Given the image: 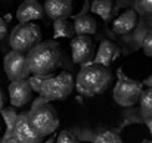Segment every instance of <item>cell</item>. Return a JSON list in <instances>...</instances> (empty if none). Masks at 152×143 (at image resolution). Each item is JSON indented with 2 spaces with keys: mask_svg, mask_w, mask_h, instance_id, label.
<instances>
[{
  "mask_svg": "<svg viewBox=\"0 0 152 143\" xmlns=\"http://www.w3.org/2000/svg\"><path fill=\"white\" fill-rule=\"evenodd\" d=\"M25 59L30 74L48 77L61 66L62 50L58 43H55L53 40H48L31 49L28 55H25Z\"/></svg>",
  "mask_w": 152,
  "mask_h": 143,
  "instance_id": "obj_1",
  "label": "cell"
},
{
  "mask_svg": "<svg viewBox=\"0 0 152 143\" xmlns=\"http://www.w3.org/2000/svg\"><path fill=\"white\" fill-rule=\"evenodd\" d=\"M112 80L109 68H105L96 63H86L81 66L77 75V90L86 96H95L108 90Z\"/></svg>",
  "mask_w": 152,
  "mask_h": 143,
  "instance_id": "obj_2",
  "label": "cell"
},
{
  "mask_svg": "<svg viewBox=\"0 0 152 143\" xmlns=\"http://www.w3.org/2000/svg\"><path fill=\"white\" fill-rule=\"evenodd\" d=\"M42 43V31L37 24H18L9 37V45L13 52H30Z\"/></svg>",
  "mask_w": 152,
  "mask_h": 143,
  "instance_id": "obj_3",
  "label": "cell"
},
{
  "mask_svg": "<svg viewBox=\"0 0 152 143\" xmlns=\"http://www.w3.org/2000/svg\"><path fill=\"white\" fill-rule=\"evenodd\" d=\"M28 120H30V124L33 125V128L42 137L52 134L59 127L58 112L48 102H43L40 105H36L34 109L30 112Z\"/></svg>",
  "mask_w": 152,
  "mask_h": 143,
  "instance_id": "obj_4",
  "label": "cell"
},
{
  "mask_svg": "<svg viewBox=\"0 0 152 143\" xmlns=\"http://www.w3.org/2000/svg\"><path fill=\"white\" fill-rule=\"evenodd\" d=\"M74 90V78L69 72L62 71L56 77H49L40 89L43 100H64Z\"/></svg>",
  "mask_w": 152,
  "mask_h": 143,
  "instance_id": "obj_5",
  "label": "cell"
},
{
  "mask_svg": "<svg viewBox=\"0 0 152 143\" xmlns=\"http://www.w3.org/2000/svg\"><path fill=\"white\" fill-rule=\"evenodd\" d=\"M143 92V86L140 81L132 80L123 74L121 69H118V81L114 87V100L120 106H133L139 102L140 95Z\"/></svg>",
  "mask_w": 152,
  "mask_h": 143,
  "instance_id": "obj_6",
  "label": "cell"
},
{
  "mask_svg": "<svg viewBox=\"0 0 152 143\" xmlns=\"http://www.w3.org/2000/svg\"><path fill=\"white\" fill-rule=\"evenodd\" d=\"M3 66L7 78L10 81H19V80H27L30 77V69L27 65V59L24 53L18 52H9L4 59H3Z\"/></svg>",
  "mask_w": 152,
  "mask_h": 143,
  "instance_id": "obj_7",
  "label": "cell"
},
{
  "mask_svg": "<svg viewBox=\"0 0 152 143\" xmlns=\"http://www.w3.org/2000/svg\"><path fill=\"white\" fill-rule=\"evenodd\" d=\"M71 53L74 63H90L95 58V42L89 36H75L71 40Z\"/></svg>",
  "mask_w": 152,
  "mask_h": 143,
  "instance_id": "obj_8",
  "label": "cell"
},
{
  "mask_svg": "<svg viewBox=\"0 0 152 143\" xmlns=\"http://www.w3.org/2000/svg\"><path fill=\"white\" fill-rule=\"evenodd\" d=\"M12 137L19 143H42L45 139L33 128L28 115H18L12 130Z\"/></svg>",
  "mask_w": 152,
  "mask_h": 143,
  "instance_id": "obj_9",
  "label": "cell"
},
{
  "mask_svg": "<svg viewBox=\"0 0 152 143\" xmlns=\"http://www.w3.org/2000/svg\"><path fill=\"white\" fill-rule=\"evenodd\" d=\"M43 15V4H40L37 0H25L16 10V19L19 21V24H34V21L42 19Z\"/></svg>",
  "mask_w": 152,
  "mask_h": 143,
  "instance_id": "obj_10",
  "label": "cell"
},
{
  "mask_svg": "<svg viewBox=\"0 0 152 143\" xmlns=\"http://www.w3.org/2000/svg\"><path fill=\"white\" fill-rule=\"evenodd\" d=\"M9 100L12 106H24L27 105L31 97H33V90L28 84L27 80H19V81H10L9 84Z\"/></svg>",
  "mask_w": 152,
  "mask_h": 143,
  "instance_id": "obj_11",
  "label": "cell"
},
{
  "mask_svg": "<svg viewBox=\"0 0 152 143\" xmlns=\"http://www.w3.org/2000/svg\"><path fill=\"white\" fill-rule=\"evenodd\" d=\"M121 50L120 47L111 42V40H103L99 47H98V52L95 53V58L92 61V63H96V65H102L105 68L111 66V63L120 56Z\"/></svg>",
  "mask_w": 152,
  "mask_h": 143,
  "instance_id": "obj_12",
  "label": "cell"
},
{
  "mask_svg": "<svg viewBox=\"0 0 152 143\" xmlns=\"http://www.w3.org/2000/svg\"><path fill=\"white\" fill-rule=\"evenodd\" d=\"M43 9H45V13L53 21L68 19L72 15V1L71 0H48L45 1Z\"/></svg>",
  "mask_w": 152,
  "mask_h": 143,
  "instance_id": "obj_13",
  "label": "cell"
},
{
  "mask_svg": "<svg viewBox=\"0 0 152 143\" xmlns=\"http://www.w3.org/2000/svg\"><path fill=\"white\" fill-rule=\"evenodd\" d=\"M139 24V15L134 9H129L117 16L112 22V31L115 34H127L133 31Z\"/></svg>",
  "mask_w": 152,
  "mask_h": 143,
  "instance_id": "obj_14",
  "label": "cell"
},
{
  "mask_svg": "<svg viewBox=\"0 0 152 143\" xmlns=\"http://www.w3.org/2000/svg\"><path fill=\"white\" fill-rule=\"evenodd\" d=\"M72 27H74V34L75 36H92L96 33L98 30V24H96V19L90 15H78L74 18V22H72Z\"/></svg>",
  "mask_w": 152,
  "mask_h": 143,
  "instance_id": "obj_15",
  "label": "cell"
},
{
  "mask_svg": "<svg viewBox=\"0 0 152 143\" xmlns=\"http://www.w3.org/2000/svg\"><path fill=\"white\" fill-rule=\"evenodd\" d=\"M90 10L99 15L105 22H109L111 19H114V15H115V7L111 0H95L92 3Z\"/></svg>",
  "mask_w": 152,
  "mask_h": 143,
  "instance_id": "obj_16",
  "label": "cell"
},
{
  "mask_svg": "<svg viewBox=\"0 0 152 143\" xmlns=\"http://www.w3.org/2000/svg\"><path fill=\"white\" fill-rule=\"evenodd\" d=\"M74 27L68 19H56L53 21V39H74Z\"/></svg>",
  "mask_w": 152,
  "mask_h": 143,
  "instance_id": "obj_17",
  "label": "cell"
},
{
  "mask_svg": "<svg viewBox=\"0 0 152 143\" xmlns=\"http://www.w3.org/2000/svg\"><path fill=\"white\" fill-rule=\"evenodd\" d=\"M139 103H140L142 114L148 118H152V89H146L142 92Z\"/></svg>",
  "mask_w": 152,
  "mask_h": 143,
  "instance_id": "obj_18",
  "label": "cell"
},
{
  "mask_svg": "<svg viewBox=\"0 0 152 143\" xmlns=\"http://www.w3.org/2000/svg\"><path fill=\"white\" fill-rule=\"evenodd\" d=\"M1 115H3V118H4L6 124H7L6 139H9V137H12V130H13V125H15V123H16L18 115H16L13 111H10V109H1Z\"/></svg>",
  "mask_w": 152,
  "mask_h": 143,
  "instance_id": "obj_19",
  "label": "cell"
},
{
  "mask_svg": "<svg viewBox=\"0 0 152 143\" xmlns=\"http://www.w3.org/2000/svg\"><path fill=\"white\" fill-rule=\"evenodd\" d=\"M95 143H123V140L114 131H105V133H102L96 137Z\"/></svg>",
  "mask_w": 152,
  "mask_h": 143,
  "instance_id": "obj_20",
  "label": "cell"
},
{
  "mask_svg": "<svg viewBox=\"0 0 152 143\" xmlns=\"http://www.w3.org/2000/svg\"><path fill=\"white\" fill-rule=\"evenodd\" d=\"M49 77H50V75H48V77H43V75H31V77L27 78V81H28V84H30V87H31L33 92L40 93V89H42L43 83H45L46 78H49Z\"/></svg>",
  "mask_w": 152,
  "mask_h": 143,
  "instance_id": "obj_21",
  "label": "cell"
},
{
  "mask_svg": "<svg viewBox=\"0 0 152 143\" xmlns=\"http://www.w3.org/2000/svg\"><path fill=\"white\" fill-rule=\"evenodd\" d=\"M134 4L140 13L152 16V0H140V1H136Z\"/></svg>",
  "mask_w": 152,
  "mask_h": 143,
  "instance_id": "obj_22",
  "label": "cell"
},
{
  "mask_svg": "<svg viewBox=\"0 0 152 143\" xmlns=\"http://www.w3.org/2000/svg\"><path fill=\"white\" fill-rule=\"evenodd\" d=\"M56 143H80L78 139L69 131H61L56 137Z\"/></svg>",
  "mask_w": 152,
  "mask_h": 143,
  "instance_id": "obj_23",
  "label": "cell"
},
{
  "mask_svg": "<svg viewBox=\"0 0 152 143\" xmlns=\"http://www.w3.org/2000/svg\"><path fill=\"white\" fill-rule=\"evenodd\" d=\"M142 49H143V52H145L146 56L152 58V31L145 36V39L142 42Z\"/></svg>",
  "mask_w": 152,
  "mask_h": 143,
  "instance_id": "obj_24",
  "label": "cell"
},
{
  "mask_svg": "<svg viewBox=\"0 0 152 143\" xmlns=\"http://www.w3.org/2000/svg\"><path fill=\"white\" fill-rule=\"evenodd\" d=\"M6 37H7V22H6V19H3L0 16V40H3Z\"/></svg>",
  "mask_w": 152,
  "mask_h": 143,
  "instance_id": "obj_25",
  "label": "cell"
},
{
  "mask_svg": "<svg viewBox=\"0 0 152 143\" xmlns=\"http://www.w3.org/2000/svg\"><path fill=\"white\" fill-rule=\"evenodd\" d=\"M142 86H146L148 89H152V74L149 77H146L143 81H142Z\"/></svg>",
  "mask_w": 152,
  "mask_h": 143,
  "instance_id": "obj_26",
  "label": "cell"
},
{
  "mask_svg": "<svg viewBox=\"0 0 152 143\" xmlns=\"http://www.w3.org/2000/svg\"><path fill=\"white\" fill-rule=\"evenodd\" d=\"M3 105H4V93H3V90L0 89V111L3 109Z\"/></svg>",
  "mask_w": 152,
  "mask_h": 143,
  "instance_id": "obj_27",
  "label": "cell"
},
{
  "mask_svg": "<svg viewBox=\"0 0 152 143\" xmlns=\"http://www.w3.org/2000/svg\"><path fill=\"white\" fill-rule=\"evenodd\" d=\"M146 125H148L149 133H151V136H152V118H148V120H146Z\"/></svg>",
  "mask_w": 152,
  "mask_h": 143,
  "instance_id": "obj_28",
  "label": "cell"
},
{
  "mask_svg": "<svg viewBox=\"0 0 152 143\" xmlns=\"http://www.w3.org/2000/svg\"><path fill=\"white\" fill-rule=\"evenodd\" d=\"M3 143H19L18 140H15L13 137H9V139H4V142Z\"/></svg>",
  "mask_w": 152,
  "mask_h": 143,
  "instance_id": "obj_29",
  "label": "cell"
},
{
  "mask_svg": "<svg viewBox=\"0 0 152 143\" xmlns=\"http://www.w3.org/2000/svg\"><path fill=\"white\" fill-rule=\"evenodd\" d=\"M45 143H55V137H52V139H49L48 142H45Z\"/></svg>",
  "mask_w": 152,
  "mask_h": 143,
  "instance_id": "obj_30",
  "label": "cell"
}]
</instances>
